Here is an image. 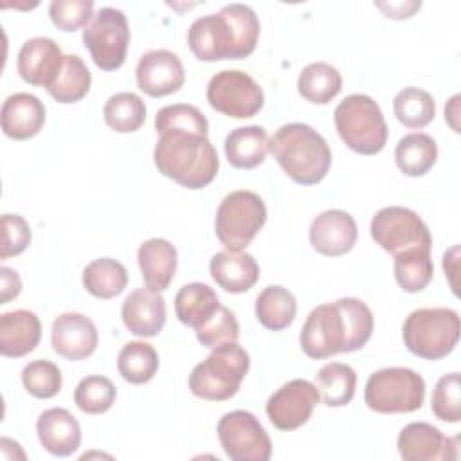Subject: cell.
<instances>
[{
	"label": "cell",
	"instance_id": "1",
	"mask_svg": "<svg viewBox=\"0 0 461 461\" xmlns=\"http://www.w3.org/2000/svg\"><path fill=\"white\" fill-rule=\"evenodd\" d=\"M259 18L245 4H229L196 18L187 29V45L200 61L243 59L259 40Z\"/></svg>",
	"mask_w": 461,
	"mask_h": 461
},
{
	"label": "cell",
	"instance_id": "2",
	"mask_svg": "<svg viewBox=\"0 0 461 461\" xmlns=\"http://www.w3.org/2000/svg\"><path fill=\"white\" fill-rule=\"evenodd\" d=\"M153 162L158 173L185 189L209 185L220 167L218 153L207 135L191 131L160 133L153 149Z\"/></svg>",
	"mask_w": 461,
	"mask_h": 461
},
{
	"label": "cell",
	"instance_id": "3",
	"mask_svg": "<svg viewBox=\"0 0 461 461\" xmlns=\"http://www.w3.org/2000/svg\"><path fill=\"white\" fill-rule=\"evenodd\" d=\"M268 151L301 185L319 184L331 167V149L326 139L304 122L283 124L268 140Z\"/></svg>",
	"mask_w": 461,
	"mask_h": 461
},
{
	"label": "cell",
	"instance_id": "4",
	"mask_svg": "<svg viewBox=\"0 0 461 461\" xmlns=\"http://www.w3.org/2000/svg\"><path fill=\"white\" fill-rule=\"evenodd\" d=\"M249 367V353L238 342H229L214 348L205 360L196 364L187 384L191 393L202 400L225 402L240 391Z\"/></svg>",
	"mask_w": 461,
	"mask_h": 461
},
{
	"label": "cell",
	"instance_id": "5",
	"mask_svg": "<svg viewBox=\"0 0 461 461\" xmlns=\"http://www.w3.org/2000/svg\"><path fill=\"white\" fill-rule=\"evenodd\" d=\"M461 335V321L452 308H418L402 326L405 348L425 360H441L454 351Z\"/></svg>",
	"mask_w": 461,
	"mask_h": 461
},
{
	"label": "cell",
	"instance_id": "6",
	"mask_svg": "<svg viewBox=\"0 0 461 461\" xmlns=\"http://www.w3.org/2000/svg\"><path fill=\"white\" fill-rule=\"evenodd\" d=\"M333 121L342 142L360 155H376L384 149L389 130L378 103L366 94H351L342 99Z\"/></svg>",
	"mask_w": 461,
	"mask_h": 461
},
{
	"label": "cell",
	"instance_id": "7",
	"mask_svg": "<svg viewBox=\"0 0 461 461\" xmlns=\"http://www.w3.org/2000/svg\"><path fill=\"white\" fill-rule=\"evenodd\" d=\"M265 221L267 207L263 198L254 191L238 189L229 193L216 209V238L227 250L241 252L263 229Z\"/></svg>",
	"mask_w": 461,
	"mask_h": 461
},
{
	"label": "cell",
	"instance_id": "8",
	"mask_svg": "<svg viewBox=\"0 0 461 461\" xmlns=\"http://www.w3.org/2000/svg\"><path fill=\"white\" fill-rule=\"evenodd\" d=\"M425 380L409 367H384L369 375L364 389L366 405L380 414L412 412L423 405Z\"/></svg>",
	"mask_w": 461,
	"mask_h": 461
},
{
	"label": "cell",
	"instance_id": "9",
	"mask_svg": "<svg viewBox=\"0 0 461 461\" xmlns=\"http://www.w3.org/2000/svg\"><path fill=\"white\" fill-rule=\"evenodd\" d=\"M83 43L101 70H117L130 45L126 14L115 7H101L83 29Z\"/></svg>",
	"mask_w": 461,
	"mask_h": 461
},
{
	"label": "cell",
	"instance_id": "10",
	"mask_svg": "<svg viewBox=\"0 0 461 461\" xmlns=\"http://www.w3.org/2000/svg\"><path fill=\"white\" fill-rule=\"evenodd\" d=\"M371 238L385 252L398 256L411 249H432V236L425 221L409 207L389 205L375 212Z\"/></svg>",
	"mask_w": 461,
	"mask_h": 461
},
{
	"label": "cell",
	"instance_id": "11",
	"mask_svg": "<svg viewBox=\"0 0 461 461\" xmlns=\"http://www.w3.org/2000/svg\"><path fill=\"white\" fill-rule=\"evenodd\" d=\"M209 104L232 119L254 117L265 103L263 88L243 70H220L207 83Z\"/></svg>",
	"mask_w": 461,
	"mask_h": 461
},
{
	"label": "cell",
	"instance_id": "12",
	"mask_svg": "<svg viewBox=\"0 0 461 461\" xmlns=\"http://www.w3.org/2000/svg\"><path fill=\"white\" fill-rule=\"evenodd\" d=\"M218 439L225 456L232 461H268L272 456V441L249 411L225 412L216 425Z\"/></svg>",
	"mask_w": 461,
	"mask_h": 461
},
{
	"label": "cell",
	"instance_id": "13",
	"mask_svg": "<svg viewBox=\"0 0 461 461\" xmlns=\"http://www.w3.org/2000/svg\"><path fill=\"white\" fill-rule=\"evenodd\" d=\"M299 344L304 355L313 360L344 353L346 330L337 301L319 304L308 313L299 333Z\"/></svg>",
	"mask_w": 461,
	"mask_h": 461
},
{
	"label": "cell",
	"instance_id": "14",
	"mask_svg": "<svg viewBox=\"0 0 461 461\" xmlns=\"http://www.w3.org/2000/svg\"><path fill=\"white\" fill-rule=\"evenodd\" d=\"M319 400L321 396L315 384L304 378H294L268 398L265 411L276 429L295 430L310 420Z\"/></svg>",
	"mask_w": 461,
	"mask_h": 461
},
{
	"label": "cell",
	"instance_id": "15",
	"mask_svg": "<svg viewBox=\"0 0 461 461\" xmlns=\"http://www.w3.org/2000/svg\"><path fill=\"white\" fill-rule=\"evenodd\" d=\"M139 90L151 97H164L182 88L185 70L180 58L166 49L148 50L139 58L135 68Z\"/></svg>",
	"mask_w": 461,
	"mask_h": 461
},
{
	"label": "cell",
	"instance_id": "16",
	"mask_svg": "<svg viewBox=\"0 0 461 461\" xmlns=\"http://www.w3.org/2000/svg\"><path fill=\"white\" fill-rule=\"evenodd\" d=\"M398 452L405 461H452L457 457V438H447L427 421H412L398 434Z\"/></svg>",
	"mask_w": 461,
	"mask_h": 461
},
{
	"label": "cell",
	"instance_id": "17",
	"mask_svg": "<svg viewBox=\"0 0 461 461\" xmlns=\"http://www.w3.org/2000/svg\"><path fill=\"white\" fill-rule=\"evenodd\" d=\"M99 342L95 324L83 313L77 312H65L58 315L52 322L50 330V344L52 349L70 360H83L88 358Z\"/></svg>",
	"mask_w": 461,
	"mask_h": 461
},
{
	"label": "cell",
	"instance_id": "18",
	"mask_svg": "<svg viewBox=\"0 0 461 461\" xmlns=\"http://www.w3.org/2000/svg\"><path fill=\"white\" fill-rule=\"evenodd\" d=\"M63 58L65 54L52 38L34 36L20 47L16 68L25 83L49 88L61 68Z\"/></svg>",
	"mask_w": 461,
	"mask_h": 461
},
{
	"label": "cell",
	"instance_id": "19",
	"mask_svg": "<svg viewBox=\"0 0 461 461\" xmlns=\"http://www.w3.org/2000/svg\"><path fill=\"white\" fill-rule=\"evenodd\" d=\"M358 238L353 216L342 209H328L313 218L310 225L312 247L328 258L349 252Z\"/></svg>",
	"mask_w": 461,
	"mask_h": 461
},
{
	"label": "cell",
	"instance_id": "20",
	"mask_svg": "<svg viewBox=\"0 0 461 461\" xmlns=\"http://www.w3.org/2000/svg\"><path fill=\"white\" fill-rule=\"evenodd\" d=\"M121 317L130 333L137 337H155L166 324V301L151 288L131 290L121 306Z\"/></svg>",
	"mask_w": 461,
	"mask_h": 461
},
{
	"label": "cell",
	"instance_id": "21",
	"mask_svg": "<svg viewBox=\"0 0 461 461\" xmlns=\"http://www.w3.org/2000/svg\"><path fill=\"white\" fill-rule=\"evenodd\" d=\"M36 434L41 447L59 457L74 454L81 445L79 421L63 407L43 411L36 421Z\"/></svg>",
	"mask_w": 461,
	"mask_h": 461
},
{
	"label": "cell",
	"instance_id": "22",
	"mask_svg": "<svg viewBox=\"0 0 461 461\" xmlns=\"http://www.w3.org/2000/svg\"><path fill=\"white\" fill-rule=\"evenodd\" d=\"M0 121L9 139H31L38 135L45 124V104L32 94L16 92L4 101Z\"/></svg>",
	"mask_w": 461,
	"mask_h": 461
},
{
	"label": "cell",
	"instance_id": "23",
	"mask_svg": "<svg viewBox=\"0 0 461 461\" xmlns=\"http://www.w3.org/2000/svg\"><path fill=\"white\" fill-rule=\"evenodd\" d=\"M209 272L214 283L229 294H243L259 279V265L247 252H216L209 261Z\"/></svg>",
	"mask_w": 461,
	"mask_h": 461
},
{
	"label": "cell",
	"instance_id": "24",
	"mask_svg": "<svg viewBox=\"0 0 461 461\" xmlns=\"http://www.w3.org/2000/svg\"><path fill=\"white\" fill-rule=\"evenodd\" d=\"M41 339V322L31 310H13L0 315V353L20 358L36 349Z\"/></svg>",
	"mask_w": 461,
	"mask_h": 461
},
{
	"label": "cell",
	"instance_id": "25",
	"mask_svg": "<svg viewBox=\"0 0 461 461\" xmlns=\"http://www.w3.org/2000/svg\"><path fill=\"white\" fill-rule=\"evenodd\" d=\"M137 261L144 285L155 292H162L175 277L178 254L175 245L164 238H149L137 250Z\"/></svg>",
	"mask_w": 461,
	"mask_h": 461
},
{
	"label": "cell",
	"instance_id": "26",
	"mask_svg": "<svg viewBox=\"0 0 461 461\" xmlns=\"http://www.w3.org/2000/svg\"><path fill=\"white\" fill-rule=\"evenodd\" d=\"M268 133L263 126L250 124L234 128L225 137V157L238 169H252L265 162L268 153Z\"/></svg>",
	"mask_w": 461,
	"mask_h": 461
},
{
	"label": "cell",
	"instance_id": "27",
	"mask_svg": "<svg viewBox=\"0 0 461 461\" xmlns=\"http://www.w3.org/2000/svg\"><path fill=\"white\" fill-rule=\"evenodd\" d=\"M394 160L398 169L407 176H423L438 160L436 140L423 131L403 135L394 148Z\"/></svg>",
	"mask_w": 461,
	"mask_h": 461
},
{
	"label": "cell",
	"instance_id": "28",
	"mask_svg": "<svg viewBox=\"0 0 461 461\" xmlns=\"http://www.w3.org/2000/svg\"><path fill=\"white\" fill-rule=\"evenodd\" d=\"M297 313V301L294 294L281 286L270 285L256 297V317L267 330L281 331L288 328Z\"/></svg>",
	"mask_w": 461,
	"mask_h": 461
},
{
	"label": "cell",
	"instance_id": "29",
	"mask_svg": "<svg viewBox=\"0 0 461 461\" xmlns=\"http://www.w3.org/2000/svg\"><path fill=\"white\" fill-rule=\"evenodd\" d=\"M220 306L216 292L205 283H187L175 295V313L185 326L198 328Z\"/></svg>",
	"mask_w": 461,
	"mask_h": 461
},
{
	"label": "cell",
	"instance_id": "30",
	"mask_svg": "<svg viewBox=\"0 0 461 461\" xmlns=\"http://www.w3.org/2000/svg\"><path fill=\"white\" fill-rule=\"evenodd\" d=\"M315 387L324 405L344 407L355 396L357 373L348 364L328 362L315 375Z\"/></svg>",
	"mask_w": 461,
	"mask_h": 461
},
{
	"label": "cell",
	"instance_id": "31",
	"mask_svg": "<svg viewBox=\"0 0 461 461\" xmlns=\"http://www.w3.org/2000/svg\"><path fill=\"white\" fill-rule=\"evenodd\" d=\"M340 72L326 61H315L306 65L297 77L299 95L313 104H328L340 92Z\"/></svg>",
	"mask_w": 461,
	"mask_h": 461
},
{
	"label": "cell",
	"instance_id": "32",
	"mask_svg": "<svg viewBox=\"0 0 461 461\" xmlns=\"http://www.w3.org/2000/svg\"><path fill=\"white\" fill-rule=\"evenodd\" d=\"M90 83L92 74L85 61L77 54H65L61 68L47 92L54 101L61 104H70L81 101L88 94Z\"/></svg>",
	"mask_w": 461,
	"mask_h": 461
},
{
	"label": "cell",
	"instance_id": "33",
	"mask_svg": "<svg viewBox=\"0 0 461 461\" xmlns=\"http://www.w3.org/2000/svg\"><path fill=\"white\" fill-rule=\"evenodd\" d=\"M128 285L126 267L112 258H97L83 270L85 290L97 299H112Z\"/></svg>",
	"mask_w": 461,
	"mask_h": 461
},
{
	"label": "cell",
	"instance_id": "34",
	"mask_svg": "<svg viewBox=\"0 0 461 461\" xmlns=\"http://www.w3.org/2000/svg\"><path fill=\"white\" fill-rule=\"evenodd\" d=\"M119 375L130 384H146L158 371V355L144 340L126 342L117 355Z\"/></svg>",
	"mask_w": 461,
	"mask_h": 461
},
{
	"label": "cell",
	"instance_id": "35",
	"mask_svg": "<svg viewBox=\"0 0 461 461\" xmlns=\"http://www.w3.org/2000/svg\"><path fill=\"white\" fill-rule=\"evenodd\" d=\"M434 276L429 249H411L394 256V279L403 292L416 294L427 288Z\"/></svg>",
	"mask_w": 461,
	"mask_h": 461
},
{
	"label": "cell",
	"instance_id": "36",
	"mask_svg": "<svg viewBox=\"0 0 461 461\" xmlns=\"http://www.w3.org/2000/svg\"><path fill=\"white\" fill-rule=\"evenodd\" d=\"M393 110H394L396 119L405 128L420 130L434 121L436 101L427 90H421L416 86H407L394 95Z\"/></svg>",
	"mask_w": 461,
	"mask_h": 461
},
{
	"label": "cell",
	"instance_id": "37",
	"mask_svg": "<svg viewBox=\"0 0 461 461\" xmlns=\"http://www.w3.org/2000/svg\"><path fill=\"white\" fill-rule=\"evenodd\" d=\"M103 117L113 131L131 133L144 124L146 104L133 92H117L104 103Z\"/></svg>",
	"mask_w": 461,
	"mask_h": 461
},
{
	"label": "cell",
	"instance_id": "38",
	"mask_svg": "<svg viewBox=\"0 0 461 461\" xmlns=\"http://www.w3.org/2000/svg\"><path fill=\"white\" fill-rule=\"evenodd\" d=\"M337 304L342 312L344 330H346V348L344 353H353L362 349L371 339L375 319L369 306L357 297H340Z\"/></svg>",
	"mask_w": 461,
	"mask_h": 461
},
{
	"label": "cell",
	"instance_id": "39",
	"mask_svg": "<svg viewBox=\"0 0 461 461\" xmlns=\"http://www.w3.org/2000/svg\"><path fill=\"white\" fill-rule=\"evenodd\" d=\"M115 385L110 378L90 375L79 380L74 389V403L86 414H103L115 403Z\"/></svg>",
	"mask_w": 461,
	"mask_h": 461
},
{
	"label": "cell",
	"instance_id": "40",
	"mask_svg": "<svg viewBox=\"0 0 461 461\" xmlns=\"http://www.w3.org/2000/svg\"><path fill=\"white\" fill-rule=\"evenodd\" d=\"M157 133L164 131H191L198 135L209 133V122L205 115L193 104L176 103L160 108L155 115Z\"/></svg>",
	"mask_w": 461,
	"mask_h": 461
},
{
	"label": "cell",
	"instance_id": "41",
	"mask_svg": "<svg viewBox=\"0 0 461 461\" xmlns=\"http://www.w3.org/2000/svg\"><path fill=\"white\" fill-rule=\"evenodd\" d=\"M22 384L34 398H52L61 391L63 376L59 367L45 358L32 360L22 369Z\"/></svg>",
	"mask_w": 461,
	"mask_h": 461
},
{
	"label": "cell",
	"instance_id": "42",
	"mask_svg": "<svg viewBox=\"0 0 461 461\" xmlns=\"http://www.w3.org/2000/svg\"><path fill=\"white\" fill-rule=\"evenodd\" d=\"M196 339L202 346L214 349L218 346L238 342L240 339V324L236 315L223 304L218 306V310L198 328H194Z\"/></svg>",
	"mask_w": 461,
	"mask_h": 461
},
{
	"label": "cell",
	"instance_id": "43",
	"mask_svg": "<svg viewBox=\"0 0 461 461\" xmlns=\"http://www.w3.org/2000/svg\"><path fill=\"white\" fill-rule=\"evenodd\" d=\"M459 373L443 375L432 391L430 409L441 421L457 423L461 420V396H459Z\"/></svg>",
	"mask_w": 461,
	"mask_h": 461
},
{
	"label": "cell",
	"instance_id": "44",
	"mask_svg": "<svg viewBox=\"0 0 461 461\" xmlns=\"http://www.w3.org/2000/svg\"><path fill=\"white\" fill-rule=\"evenodd\" d=\"M50 22L67 32H74L86 27L94 16L92 0H52L49 4Z\"/></svg>",
	"mask_w": 461,
	"mask_h": 461
},
{
	"label": "cell",
	"instance_id": "45",
	"mask_svg": "<svg viewBox=\"0 0 461 461\" xmlns=\"http://www.w3.org/2000/svg\"><path fill=\"white\" fill-rule=\"evenodd\" d=\"M31 243V227L20 214H2V250L0 258L22 254Z\"/></svg>",
	"mask_w": 461,
	"mask_h": 461
},
{
	"label": "cell",
	"instance_id": "46",
	"mask_svg": "<svg viewBox=\"0 0 461 461\" xmlns=\"http://www.w3.org/2000/svg\"><path fill=\"white\" fill-rule=\"evenodd\" d=\"M0 277H2V304H4V303H9L11 299L18 297V294L22 290V279H20L18 272L9 267L0 268Z\"/></svg>",
	"mask_w": 461,
	"mask_h": 461
},
{
	"label": "cell",
	"instance_id": "47",
	"mask_svg": "<svg viewBox=\"0 0 461 461\" xmlns=\"http://www.w3.org/2000/svg\"><path fill=\"white\" fill-rule=\"evenodd\" d=\"M420 2H398V4H376L378 9H382L385 13V16L389 18H396V20H402V18H409L412 16V13L416 9H420Z\"/></svg>",
	"mask_w": 461,
	"mask_h": 461
},
{
	"label": "cell",
	"instance_id": "48",
	"mask_svg": "<svg viewBox=\"0 0 461 461\" xmlns=\"http://www.w3.org/2000/svg\"><path fill=\"white\" fill-rule=\"evenodd\" d=\"M457 101H459V95L456 94V95L450 99L448 106H445V121H448L450 128H452L456 133H459V128H457L456 122H454V119L457 117Z\"/></svg>",
	"mask_w": 461,
	"mask_h": 461
}]
</instances>
